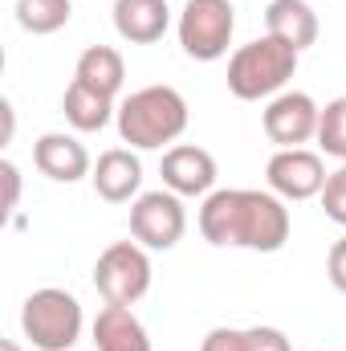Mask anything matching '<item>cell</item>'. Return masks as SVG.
Wrapping results in <instances>:
<instances>
[{
  "instance_id": "30bf717a",
  "label": "cell",
  "mask_w": 346,
  "mask_h": 351,
  "mask_svg": "<svg viewBox=\"0 0 346 351\" xmlns=\"http://www.w3.org/2000/svg\"><path fill=\"white\" fill-rule=\"evenodd\" d=\"M159 176H163V188H172L175 196H208L216 188V156L208 147H196V143H175L163 152V164H159Z\"/></svg>"
},
{
  "instance_id": "ac0fdd59",
  "label": "cell",
  "mask_w": 346,
  "mask_h": 351,
  "mask_svg": "<svg viewBox=\"0 0 346 351\" xmlns=\"http://www.w3.org/2000/svg\"><path fill=\"white\" fill-rule=\"evenodd\" d=\"M74 16V0H16V25L33 37L62 33Z\"/></svg>"
},
{
  "instance_id": "44dd1931",
  "label": "cell",
  "mask_w": 346,
  "mask_h": 351,
  "mask_svg": "<svg viewBox=\"0 0 346 351\" xmlns=\"http://www.w3.org/2000/svg\"><path fill=\"white\" fill-rule=\"evenodd\" d=\"M245 351H293L289 335L277 327H245Z\"/></svg>"
},
{
  "instance_id": "8fae6325",
  "label": "cell",
  "mask_w": 346,
  "mask_h": 351,
  "mask_svg": "<svg viewBox=\"0 0 346 351\" xmlns=\"http://www.w3.org/2000/svg\"><path fill=\"white\" fill-rule=\"evenodd\" d=\"M33 164H37V172L49 176L53 184H78V180H86L94 172L86 143L78 135H66V131H45L33 143Z\"/></svg>"
},
{
  "instance_id": "e0dca14e",
  "label": "cell",
  "mask_w": 346,
  "mask_h": 351,
  "mask_svg": "<svg viewBox=\"0 0 346 351\" xmlns=\"http://www.w3.org/2000/svg\"><path fill=\"white\" fill-rule=\"evenodd\" d=\"M62 114H66V123L74 131H102L118 114V106H114V98H106L98 90L82 86V82H70L66 94H62Z\"/></svg>"
},
{
  "instance_id": "7a4b0ae2",
  "label": "cell",
  "mask_w": 346,
  "mask_h": 351,
  "mask_svg": "<svg viewBox=\"0 0 346 351\" xmlns=\"http://www.w3.org/2000/svg\"><path fill=\"white\" fill-rule=\"evenodd\" d=\"M187 98L175 86H143L118 102V139L135 152H159L187 131Z\"/></svg>"
},
{
  "instance_id": "603a6c76",
  "label": "cell",
  "mask_w": 346,
  "mask_h": 351,
  "mask_svg": "<svg viewBox=\"0 0 346 351\" xmlns=\"http://www.w3.org/2000/svg\"><path fill=\"white\" fill-rule=\"evenodd\" d=\"M326 274H330V286L346 294V237H338L334 245H330V254H326Z\"/></svg>"
},
{
  "instance_id": "8992f818",
  "label": "cell",
  "mask_w": 346,
  "mask_h": 351,
  "mask_svg": "<svg viewBox=\"0 0 346 351\" xmlns=\"http://www.w3.org/2000/svg\"><path fill=\"white\" fill-rule=\"evenodd\" d=\"M151 258L139 241H114L94 262V286L114 306H135L151 290Z\"/></svg>"
},
{
  "instance_id": "ba28073f",
  "label": "cell",
  "mask_w": 346,
  "mask_h": 351,
  "mask_svg": "<svg viewBox=\"0 0 346 351\" xmlns=\"http://www.w3.org/2000/svg\"><path fill=\"white\" fill-rule=\"evenodd\" d=\"M318 119H322V106L306 90H281L261 110V127H265L269 143H277V147H302V143L318 139Z\"/></svg>"
},
{
  "instance_id": "d4e9b609",
  "label": "cell",
  "mask_w": 346,
  "mask_h": 351,
  "mask_svg": "<svg viewBox=\"0 0 346 351\" xmlns=\"http://www.w3.org/2000/svg\"><path fill=\"white\" fill-rule=\"evenodd\" d=\"M0 351H21V343H16V339H4V343H0Z\"/></svg>"
},
{
  "instance_id": "5b68a950",
  "label": "cell",
  "mask_w": 346,
  "mask_h": 351,
  "mask_svg": "<svg viewBox=\"0 0 346 351\" xmlns=\"http://www.w3.org/2000/svg\"><path fill=\"white\" fill-rule=\"evenodd\" d=\"M175 33L191 62H220L237 33V8L232 0H187Z\"/></svg>"
},
{
  "instance_id": "d6986e66",
  "label": "cell",
  "mask_w": 346,
  "mask_h": 351,
  "mask_svg": "<svg viewBox=\"0 0 346 351\" xmlns=\"http://www.w3.org/2000/svg\"><path fill=\"white\" fill-rule=\"evenodd\" d=\"M318 147L334 160L346 164V94L343 98H330L322 106V119H318Z\"/></svg>"
},
{
  "instance_id": "ffe728a7",
  "label": "cell",
  "mask_w": 346,
  "mask_h": 351,
  "mask_svg": "<svg viewBox=\"0 0 346 351\" xmlns=\"http://www.w3.org/2000/svg\"><path fill=\"white\" fill-rule=\"evenodd\" d=\"M322 208H326V217L334 221V225H343L346 229V164L338 168V172L326 176V188H322Z\"/></svg>"
},
{
  "instance_id": "6da1fadb",
  "label": "cell",
  "mask_w": 346,
  "mask_h": 351,
  "mask_svg": "<svg viewBox=\"0 0 346 351\" xmlns=\"http://www.w3.org/2000/svg\"><path fill=\"white\" fill-rule=\"evenodd\" d=\"M289 208L269 188H216L200 204V233L220 250L277 254L289 241Z\"/></svg>"
},
{
  "instance_id": "cb8c5ba5",
  "label": "cell",
  "mask_w": 346,
  "mask_h": 351,
  "mask_svg": "<svg viewBox=\"0 0 346 351\" xmlns=\"http://www.w3.org/2000/svg\"><path fill=\"white\" fill-rule=\"evenodd\" d=\"M0 180H4V188H8V192H4V208L12 213V208H16V200H21V172H16V164H12V160H4V164H0Z\"/></svg>"
},
{
  "instance_id": "52a82bcc",
  "label": "cell",
  "mask_w": 346,
  "mask_h": 351,
  "mask_svg": "<svg viewBox=\"0 0 346 351\" xmlns=\"http://www.w3.org/2000/svg\"><path fill=\"white\" fill-rule=\"evenodd\" d=\"M183 233H187V208L183 196H175L172 188L139 192L131 200V237L143 250H175Z\"/></svg>"
},
{
  "instance_id": "277c9868",
  "label": "cell",
  "mask_w": 346,
  "mask_h": 351,
  "mask_svg": "<svg viewBox=\"0 0 346 351\" xmlns=\"http://www.w3.org/2000/svg\"><path fill=\"white\" fill-rule=\"evenodd\" d=\"M82 302L62 286H41L21 306V331L37 351H70L82 339Z\"/></svg>"
},
{
  "instance_id": "3957f363",
  "label": "cell",
  "mask_w": 346,
  "mask_h": 351,
  "mask_svg": "<svg viewBox=\"0 0 346 351\" xmlns=\"http://www.w3.org/2000/svg\"><path fill=\"white\" fill-rule=\"evenodd\" d=\"M297 74V49L277 41V37H257L249 45H241L228 58V94L241 102H261V98H277L289 86V78Z\"/></svg>"
},
{
  "instance_id": "2e32d148",
  "label": "cell",
  "mask_w": 346,
  "mask_h": 351,
  "mask_svg": "<svg viewBox=\"0 0 346 351\" xmlns=\"http://www.w3.org/2000/svg\"><path fill=\"white\" fill-rule=\"evenodd\" d=\"M74 82L98 90L106 98H118V90L127 82V62L114 45H90V49H82V58L74 66Z\"/></svg>"
},
{
  "instance_id": "4fadbf2b",
  "label": "cell",
  "mask_w": 346,
  "mask_h": 351,
  "mask_svg": "<svg viewBox=\"0 0 346 351\" xmlns=\"http://www.w3.org/2000/svg\"><path fill=\"white\" fill-rule=\"evenodd\" d=\"M110 16H114V33L131 45H155L172 29L168 0H114Z\"/></svg>"
},
{
  "instance_id": "7c38bea8",
  "label": "cell",
  "mask_w": 346,
  "mask_h": 351,
  "mask_svg": "<svg viewBox=\"0 0 346 351\" xmlns=\"http://www.w3.org/2000/svg\"><path fill=\"white\" fill-rule=\"evenodd\" d=\"M90 180H94V192L106 204H127L143 188V160L135 156V147H110V152L98 156Z\"/></svg>"
},
{
  "instance_id": "7402d4cb",
  "label": "cell",
  "mask_w": 346,
  "mask_h": 351,
  "mask_svg": "<svg viewBox=\"0 0 346 351\" xmlns=\"http://www.w3.org/2000/svg\"><path fill=\"white\" fill-rule=\"evenodd\" d=\"M200 351H245V327H212Z\"/></svg>"
},
{
  "instance_id": "9c48e42d",
  "label": "cell",
  "mask_w": 346,
  "mask_h": 351,
  "mask_svg": "<svg viewBox=\"0 0 346 351\" xmlns=\"http://www.w3.org/2000/svg\"><path fill=\"white\" fill-rule=\"evenodd\" d=\"M265 184L281 200H310L326 188V164L310 147H277L265 164Z\"/></svg>"
},
{
  "instance_id": "9a60e30c",
  "label": "cell",
  "mask_w": 346,
  "mask_h": 351,
  "mask_svg": "<svg viewBox=\"0 0 346 351\" xmlns=\"http://www.w3.org/2000/svg\"><path fill=\"white\" fill-rule=\"evenodd\" d=\"M90 335H94V351H151V335L131 306L106 302L98 311Z\"/></svg>"
},
{
  "instance_id": "5bb4252c",
  "label": "cell",
  "mask_w": 346,
  "mask_h": 351,
  "mask_svg": "<svg viewBox=\"0 0 346 351\" xmlns=\"http://www.w3.org/2000/svg\"><path fill=\"white\" fill-rule=\"evenodd\" d=\"M265 33L277 37V41H285V45H293L302 53V49H310L318 41L322 25H318V12H314L310 0H269V8H265Z\"/></svg>"
}]
</instances>
